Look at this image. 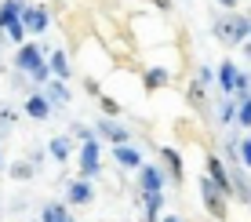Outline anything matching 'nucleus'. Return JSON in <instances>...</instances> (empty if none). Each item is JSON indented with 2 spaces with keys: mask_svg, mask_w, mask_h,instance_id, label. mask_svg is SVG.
Segmentation results:
<instances>
[{
  "mask_svg": "<svg viewBox=\"0 0 251 222\" xmlns=\"http://www.w3.org/2000/svg\"><path fill=\"white\" fill-rule=\"evenodd\" d=\"M219 80H222V88H226V91L240 88V76H237V70H233V62H222V70H219Z\"/></svg>",
  "mask_w": 251,
  "mask_h": 222,
  "instance_id": "1a4fd4ad",
  "label": "nucleus"
},
{
  "mask_svg": "<svg viewBox=\"0 0 251 222\" xmlns=\"http://www.w3.org/2000/svg\"><path fill=\"white\" fill-rule=\"evenodd\" d=\"M99 131L106 135V139H113V142H127V131H124L120 124H113V121H102V124H99Z\"/></svg>",
  "mask_w": 251,
  "mask_h": 222,
  "instance_id": "9d476101",
  "label": "nucleus"
},
{
  "mask_svg": "<svg viewBox=\"0 0 251 222\" xmlns=\"http://www.w3.org/2000/svg\"><path fill=\"white\" fill-rule=\"evenodd\" d=\"M164 222H178V219H164Z\"/></svg>",
  "mask_w": 251,
  "mask_h": 222,
  "instance_id": "5701e85b",
  "label": "nucleus"
},
{
  "mask_svg": "<svg viewBox=\"0 0 251 222\" xmlns=\"http://www.w3.org/2000/svg\"><path fill=\"white\" fill-rule=\"evenodd\" d=\"M69 200H76V204H88V200H91V190H88L84 182H73V186H69Z\"/></svg>",
  "mask_w": 251,
  "mask_h": 222,
  "instance_id": "4468645a",
  "label": "nucleus"
},
{
  "mask_svg": "<svg viewBox=\"0 0 251 222\" xmlns=\"http://www.w3.org/2000/svg\"><path fill=\"white\" fill-rule=\"evenodd\" d=\"M164 80H168V73H164V70H153L150 76H146V88H160Z\"/></svg>",
  "mask_w": 251,
  "mask_h": 222,
  "instance_id": "a211bd4d",
  "label": "nucleus"
},
{
  "mask_svg": "<svg viewBox=\"0 0 251 222\" xmlns=\"http://www.w3.org/2000/svg\"><path fill=\"white\" fill-rule=\"evenodd\" d=\"M189 102H193V109H204V88L201 84H189Z\"/></svg>",
  "mask_w": 251,
  "mask_h": 222,
  "instance_id": "f3484780",
  "label": "nucleus"
},
{
  "mask_svg": "<svg viewBox=\"0 0 251 222\" xmlns=\"http://www.w3.org/2000/svg\"><path fill=\"white\" fill-rule=\"evenodd\" d=\"M51 70H55L58 76H69V62H66L62 51H55V58H51Z\"/></svg>",
  "mask_w": 251,
  "mask_h": 222,
  "instance_id": "dca6fc26",
  "label": "nucleus"
},
{
  "mask_svg": "<svg viewBox=\"0 0 251 222\" xmlns=\"http://www.w3.org/2000/svg\"><path fill=\"white\" fill-rule=\"evenodd\" d=\"M219 40L222 44H237V40H244L248 33H251V25H248V19H240V15H229V19H222L219 22Z\"/></svg>",
  "mask_w": 251,
  "mask_h": 222,
  "instance_id": "f257e3e1",
  "label": "nucleus"
},
{
  "mask_svg": "<svg viewBox=\"0 0 251 222\" xmlns=\"http://www.w3.org/2000/svg\"><path fill=\"white\" fill-rule=\"evenodd\" d=\"M201 190H204V204H207V211L211 215H226V204H222V193L215 190V182H201Z\"/></svg>",
  "mask_w": 251,
  "mask_h": 222,
  "instance_id": "7ed1b4c3",
  "label": "nucleus"
},
{
  "mask_svg": "<svg viewBox=\"0 0 251 222\" xmlns=\"http://www.w3.org/2000/svg\"><path fill=\"white\" fill-rule=\"evenodd\" d=\"M22 22H25V29L44 33V29H48V11H44V7H25V11H22Z\"/></svg>",
  "mask_w": 251,
  "mask_h": 222,
  "instance_id": "20e7f679",
  "label": "nucleus"
},
{
  "mask_svg": "<svg viewBox=\"0 0 251 222\" xmlns=\"http://www.w3.org/2000/svg\"><path fill=\"white\" fill-rule=\"evenodd\" d=\"M80 172L88 175V178H91V175H99V142H91V139L84 142V153H80Z\"/></svg>",
  "mask_w": 251,
  "mask_h": 222,
  "instance_id": "f03ea898",
  "label": "nucleus"
},
{
  "mask_svg": "<svg viewBox=\"0 0 251 222\" xmlns=\"http://www.w3.org/2000/svg\"><path fill=\"white\" fill-rule=\"evenodd\" d=\"M240 157H244V164H248V168H251V139H248V142H244V146H240Z\"/></svg>",
  "mask_w": 251,
  "mask_h": 222,
  "instance_id": "412c9836",
  "label": "nucleus"
},
{
  "mask_svg": "<svg viewBox=\"0 0 251 222\" xmlns=\"http://www.w3.org/2000/svg\"><path fill=\"white\" fill-rule=\"evenodd\" d=\"M219 4H226V7H233V0H219Z\"/></svg>",
  "mask_w": 251,
  "mask_h": 222,
  "instance_id": "4be33fe9",
  "label": "nucleus"
},
{
  "mask_svg": "<svg viewBox=\"0 0 251 222\" xmlns=\"http://www.w3.org/2000/svg\"><path fill=\"white\" fill-rule=\"evenodd\" d=\"M160 186H164V178L157 168H142V190L146 193H160Z\"/></svg>",
  "mask_w": 251,
  "mask_h": 222,
  "instance_id": "423d86ee",
  "label": "nucleus"
},
{
  "mask_svg": "<svg viewBox=\"0 0 251 222\" xmlns=\"http://www.w3.org/2000/svg\"><path fill=\"white\" fill-rule=\"evenodd\" d=\"M207 172H211V182H219V190H229V175H226V168L219 164V157L207 160Z\"/></svg>",
  "mask_w": 251,
  "mask_h": 222,
  "instance_id": "0eeeda50",
  "label": "nucleus"
},
{
  "mask_svg": "<svg viewBox=\"0 0 251 222\" xmlns=\"http://www.w3.org/2000/svg\"><path fill=\"white\" fill-rule=\"evenodd\" d=\"M237 117H240V124H251V99H244V102H240Z\"/></svg>",
  "mask_w": 251,
  "mask_h": 222,
  "instance_id": "6ab92c4d",
  "label": "nucleus"
},
{
  "mask_svg": "<svg viewBox=\"0 0 251 222\" xmlns=\"http://www.w3.org/2000/svg\"><path fill=\"white\" fill-rule=\"evenodd\" d=\"M160 204H164V197L160 193H150V197H146V219H157V211H160Z\"/></svg>",
  "mask_w": 251,
  "mask_h": 222,
  "instance_id": "2eb2a0df",
  "label": "nucleus"
},
{
  "mask_svg": "<svg viewBox=\"0 0 251 222\" xmlns=\"http://www.w3.org/2000/svg\"><path fill=\"white\" fill-rule=\"evenodd\" d=\"M51 153H55V157H66V153H69L66 139H55V142H51Z\"/></svg>",
  "mask_w": 251,
  "mask_h": 222,
  "instance_id": "aec40b11",
  "label": "nucleus"
},
{
  "mask_svg": "<svg viewBox=\"0 0 251 222\" xmlns=\"http://www.w3.org/2000/svg\"><path fill=\"white\" fill-rule=\"evenodd\" d=\"M25 113H29V117H37V121H44V117L51 113V106H48V99H40V95H33L29 102H25Z\"/></svg>",
  "mask_w": 251,
  "mask_h": 222,
  "instance_id": "6e6552de",
  "label": "nucleus"
},
{
  "mask_svg": "<svg viewBox=\"0 0 251 222\" xmlns=\"http://www.w3.org/2000/svg\"><path fill=\"white\" fill-rule=\"evenodd\" d=\"M117 160L124 168H138V149H127V146H117Z\"/></svg>",
  "mask_w": 251,
  "mask_h": 222,
  "instance_id": "f8f14e48",
  "label": "nucleus"
},
{
  "mask_svg": "<svg viewBox=\"0 0 251 222\" xmlns=\"http://www.w3.org/2000/svg\"><path fill=\"white\" fill-rule=\"evenodd\" d=\"M44 222H69V215H66L62 204H48L44 208Z\"/></svg>",
  "mask_w": 251,
  "mask_h": 222,
  "instance_id": "ddd939ff",
  "label": "nucleus"
},
{
  "mask_svg": "<svg viewBox=\"0 0 251 222\" xmlns=\"http://www.w3.org/2000/svg\"><path fill=\"white\" fill-rule=\"evenodd\" d=\"M15 62H19L22 70H40V66H44V58H40V48L25 44V48L19 51V58H15Z\"/></svg>",
  "mask_w": 251,
  "mask_h": 222,
  "instance_id": "39448f33",
  "label": "nucleus"
},
{
  "mask_svg": "<svg viewBox=\"0 0 251 222\" xmlns=\"http://www.w3.org/2000/svg\"><path fill=\"white\" fill-rule=\"evenodd\" d=\"M19 11H22V4H19V0H7V4L0 7V22H4V25L19 22Z\"/></svg>",
  "mask_w": 251,
  "mask_h": 222,
  "instance_id": "9b49d317",
  "label": "nucleus"
}]
</instances>
